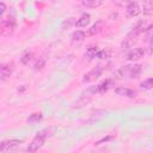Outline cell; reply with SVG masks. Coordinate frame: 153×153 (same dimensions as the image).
<instances>
[{
    "label": "cell",
    "mask_w": 153,
    "mask_h": 153,
    "mask_svg": "<svg viewBox=\"0 0 153 153\" xmlns=\"http://www.w3.org/2000/svg\"><path fill=\"white\" fill-rule=\"evenodd\" d=\"M105 0H80V2L82 4V6L88 7V8H97L99 7Z\"/></svg>",
    "instance_id": "15"
},
{
    "label": "cell",
    "mask_w": 153,
    "mask_h": 153,
    "mask_svg": "<svg viewBox=\"0 0 153 153\" xmlns=\"http://www.w3.org/2000/svg\"><path fill=\"white\" fill-rule=\"evenodd\" d=\"M151 24H147L145 20H140L137 24H136V26L131 30V32L129 33V35H133V36H137V35H140V33H142V32H145L147 29H148V26H149Z\"/></svg>",
    "instance_id": "10"
},
{
    "label": "cell",
    "mask_w": 153,
    "mask_h": 153,
    "mask_svg": "<svg viewBox=\"0 0 153 153\" xmlns=\"http://www.w3.org/2000/svg\"><path fill=\"white\" fill-rule=\"evenodd\" d=\"M112 84H114V81H112L111 79H106V80H104L103 82H100L99 85H97L96 87L90 88V91L99 92V93H104V92H106V91L111 87V85H112Z\"/></svg>",
    "instance_id": "9"
},
{
    "label": "cell",
    "mask_w": 153,
    "mask_h": 153,
    "mask_svg": "<svg viewBox=\"0 0 153 153\" xmlns=\"http://www.w3.org/2000/svg\"><path fill=\"white\" fill-rule=\"evenodd\" d=\"M41 120H42V114L35 112V114H31L26 121H27V123H35V122H38Z\"/></svg>",
    "instance_id": "23"
},
{
    "label": "cell",
    "mask_w": 153,
    "mask_h": 153,
    "mask_svg": "<svg viewBox=\"0 0 153 153\" xmlns=\"http://www.w3.org/2000/svg\"><path fill=\"white\" fill-rule=\"evenodd\" d=\"M133 1H135V0H111L112 4H115V5H117V6H121V7H124V6L129 5V4L133 2Z\"/></svg>",
    "instance_id": "25"
},
{
    "label": "cell",
    "mask_w": 153,
    "mask_h": 153,
    "mask_svg": "<svg viewBox=\"0 0 153 153\" xmlns=\"http://www.w3.org/2000/svg\"><path fill=\"white\" fill-rule=\"evenodd\" d=\"M143 55H145V48H134L127 55V60L128 61H137L141 57H143Z\"/></svg>",
    "instance_id": "8"
},
{
    "label": "cell",
    "mask_w": 153,
    "mask_h": 153,
    "mask_svg": "<svg viewBox=\"0 0 153 153\" xmlns=\"http://www.w3.org/2000/svg\"><path fill=\"white\" fill-rule=\"evenodd\" d=\"M102 72H103V68L102 66H96L94 68H92L90 72H87L84 78H82V82H92V81H96L100 75H102Z\"/></svg>",
    "instance_id": "4"
},
{
    "label": "cell",
    "mask_w": 153,
    "mask_h": 153,
    "mask_svg": "<svg viewBox=\"0 0 153 153\" xmlns=\"http://www.w3.org/2000/svg\"><path fill=\"white\" fill-rule=\"evenodd\" d=\"M141 72H142V66L141 65H127V66H123V67L118 68L115 72V74L120 79H122V78L135 79L141 74Z\"/></svg>",
    "instance_id": "1"
},
{
    "label": "cell",
    "mask_w": 153,
    "mask_h": 153,
    "mask_svg": "<svg viewBox=\"0 0 153 153\" xmlns=\"http://www.w3.org/2000/svg\"><path fill=\"white\" fill-rule=\"evenodd\" d=\"M153 87V79L152 78H148L146 80H143L141 84H140V88L143 90V91H148Z\"/></svg>",
    "instance_id": "22"
},
{
    "label": "cell",
    "mask_w": 153,
    "mask_h": 153,
    "mask_svg": "<svg viewBox=\"0 0 153 153\" xmlns=\"http://www.w3.org/2000/svg\"><path fill=\"white\" fill-rule=\"evenodd\" d=\"M32 57H33V51L32 50H26V51L23 53V55L20 57V62L23 65H29V62L32 60Z\"/></svg>",
    "instance_id": "20"
},
{
    "label": "cell",
    "mask_w": 153,
    "mask_h": 153,
    "mask_svg": "<svg viewBox=\"0 0 153 153\" xmlns=\"http://www.w3.org/2000/svg\"><path fill=\"white\" fill-rule=\"evenodd\" d=\"M126 12L129 17H136L141 13V8H140V6L136 1H133L129 5L126 6Z\"/></svg>",
    "instance_id": "7"
},
{
    "label": "cell",
    "mask_w": 153,
    "mask_h": 153,
    "mask_svg": "<svg viewBox=\"0 0 153 153\" xmlns=\"http://www.w3.org/2000/svg\"><path fill=\"white\" fill-rule=\"evenodd\" d=\"M115 93L118 94V96H122V97H128V98H135V91L131 90V88H128V87H117L115 90Z\"/></svg>",
    "instance_id": "11"
},
{
    "label": "cell",
    "mask_w": 153,
    "mask_h": 153,
    "mask_svg": "<svg viewBox=\"0 0 153 153\" xmlns=\"http://www.w3.org/2000/svg\"><path fill=\"white\" fill-rule=\"evenodd\" d=\"M51 1H57V0H51Z\"/></svg>",
    "instance_id": "29"
},
{
    "label": "cell",
    "mask_w": 153,
    "mask_h": 153,
    "mask_svg": "<svg viewBox=\"0 0 153 153\" xmlns=\"http://www.w3.org/2000/svg\"><path fill=\"white\" fill-rule=\"evenodd\" d=\"M103 26H104V22H103V20H98V22H96V23L88 29V35H91V36L97 35V33L103 29Z\"/></svg>",
    "instance_id": "16"
},
{
    "label": "cell",
    "mask_w": 153,
    "mask_h": 153,
    "mask_svg": "<svg viewBox=\"0 0 153 153\" xmlns=\"http://www.w3.org/2000/svg\"><path fill=\"white\" fill-rule=\"evenodd\" d=\"M16 29V23L13 19L7 18L0 23V36L2 37H8L14 32Z\"/></svg>",
    "instance_id": "3"
},
{
    "label": "cell",
    "mask_w": 153,
    "mask_h": 153,
    "mask_svg": "<svg viewBox=\"0 0 153 153\" xmlns=\"http://www.w3.org/2000/svg\"><path fill=\"white\" fill-rule=\"evenodd\" d=\"M90 102H91V97H90V96H87V97H86V96H81V97L72 105V108H73V109H80V108H84L85 105H87Z\"/></svg>",
    "instance_id": "14"
},
{
    "label": "cell",
    "mask_w": 153,
    "mask_h": 153,
    "mask_svg": "<svg viewBox=\"0 0 153 153\" xmlns=\"http://www.w3.org/2000/svg\"><path fill=\"white\" fill-rule=\"evenodd\" d=\"M74 24H75V18H68V19H66V20L62 22V29L63 30H67L71 26H73Z\"/></svg>",
    "instance_id": "24"
},
{
    "label": "cell",
    "mask_w": 153,
    "mask_h": 153,
    "mask_svg": "<svg viewBox=\"0 0 153 153\" xmlns=\"http://www.w3.org/2000/svg\"><path fill=\"white\" fill-rule=\"evenodd\" d=\"M111 139H114V136L112 135H109V136H106V137H103L102 140H99L96 145H100V143H103V142H106V141H109V140H111Z\"/></svg>",
    "instance_id": "28"
},
{
    "label": "cell",
    "mask_w": 153,
    "mask_h": 153,
    "mask_svg": "<svg viewBox=\"0 0 153 153\" xmlns=\"http://www.w3.org/2000/svg\"><path fill=\"white\" fill-rule=\"evenodd\" d=\"M48 136V129H43L41 131H38L35 137L32 139V141L29 143V146L26 147V151L27 152H36L38 151L45 142V139Z\"/></svg>",
    "instance_id": "2"
},
{
    "label": "cell",
    "mask_w": 153,
    "mask_h": 153,
    "mask_svg": "<svg viewBox=\"0 0 153 153\" xmlns=\"http://www.w3.org/2000/svg\"><path fill=\"white\" fill-rule=\"evenodd\" d=\"M12 74V67L7 63H1L0 65V79L1 80H7Z\"/></svg>",
    "instance_id": "12"
},
{
    "label": "cell",
    "mask_w": 153,
    "mask_h": 153,
    "mask_svg": "<svg viewBox=\"0 0 153 153\" xmlns=\"http://www.w3.org/2000/svg\"><path fill=\"white\" fill-rule=\"evenodd\" d=\"M45 62H47V57H45V55H41V56L37 59V61L35 62L33 68H35L36 71H39V69H42V68L45 66Z\"/></svg>",
    "instance_id": "21"
},
{
    "label": "cell",
    "mask_w": 153,
    "mask_h": 153,
    "mask_svg": "<svg viewBox=\"0 0 153 153\" xmlns=\"http://www.w3.org/2000/svg\"><path fill=\"white\" fill-rule=\"evenodd\" d=\"M136 36H133V35H128V37L127 38H124V41L121 43V47L122 48H124V49H127V48H131L133 45H134V43L136 42Z\"/></svg>",
    "instance_id": "19"
},
{
    "label": "cell",
    "mask_w": 153,
    "mask_h": 153,
    "mask_svg": "<svg viewBox=\"0 0 153 153\" xmlns=\"http://www.w3.org/2000/svg\"><path fill=\"white\" fill-rule=\"evenodd\" d=\"M98 50H99V49H98L97 45H90V47L86 49V51H85V57H86L88 61L93 60V59L96 57V54H97Z\"/></svg>",
    "instance_id": "17"
},
{
    "label": "cell",
    "mask_w": 153,
    "mask_h": 153,
    "mask_svg": "<svg viewBox=\"0 0 153 153\" xmlns=\"http://www.w3.org/2000/svg\"><path fill=\"white\" fill-rule=\"evenodd\" d=\"M106 56H108V53L105 51V50H98L97 51V54H96V57L97 59H106Z\"/></svg>",
    "instance_id": "26"
},
{
    "label": "cell",
    "mask_w": 153,
    "mask_h": 153,
    "mask_svg": "<svg viewBox=\"0 0 153 153\" xmlns=\"http://www.w3.org/2000/svg\"><path fill=\"white\" fill-rule=\"evenodd\" d=\"M22 142H23V140H16V139L2 141V142H0V152L10 151V149H12V148H14V147L19 146Z\"/></svg>",
    "instance_id": "6"
},
{
    "label": "cell",
    "mask_w": 153,
    "mask_h": 153,
    "mask_svg": "<svg viewBox=\"0 0 153 153\" xmlns=\"http://www.w3.org/2000/svg\"><path fill=\"white\" fill-rule=\"evenodd\" d=\"M90 22H91V16H90V13H82L81 17L75 20V24H74V25H75L76 27H85V26H87V25L90 24Z\"/></svg>",
    "instance_id": "13"
},
{
    "label": "cell",
    "mask_w": 153,
    "mask_h": 153,
    "mask_svg": "<svg viewBox=\"0 0 153 153\" xmlns=\"http://www.w3.org/2000/svg\"><path fill=\"white\" fill-rule=\"evenodd\" d=\"M5 11H6V5H5V2L0 1V18H1L2 14L5 13Z\"/></svg>",
    "instance_id": "27"
},
{
    "label": "cell",
    "mask_w": 153,
    "mask_h": 153,
    "mask_svg": "<svg viewBox=\"0 0 153 153\" xmlns=\"http://www.w3.org/2000/svg\"><path fill=\"white\" fill-rule=\"evenodd\" d=\"M142 11H143V14H146V16H151L152 14V12H153V2H152V0H143Z\"/></svg>",
    "instance_id": "18"
},
{
    "label": "cell",
    "mask_w": 153,
    "mask_h": 153,
    "mask_svg": "<svg viewBox=\"0 0 153 153\" xmlns=\"http://www.w3.org/2000/svg\"><path fill=\"white\" fill-rule=\"evenodd\" d=\"M85 41V32L81 30H76L72 33L71 37V45L73 48H79Z\"/></svg>",
    "instance_id": "5"
}]
</instances>
